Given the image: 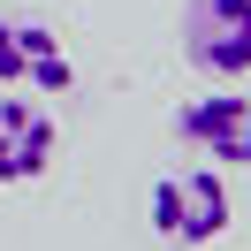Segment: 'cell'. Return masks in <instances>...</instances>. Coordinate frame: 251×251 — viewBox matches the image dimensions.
Instances as JSON below:
<instances>
[{
  "label": "cell",
  "mask_w": 251,
  "mask_h": 251,
  "mask_svg": "<svg viewBox=\"0 0 251 251\" xmlns=\"http://www.w3.org/2000/svg\"><path fill=\"white\" fill-rule=\"evenodd\" d=\"M0 84H23V92L69 99L76 61H69V46H61L38 16H0Z\"/></svg>",
  "instance_id": "cell-3"
},
{
  "label": "cell",
  "mask_w": 251,
  "mask_h": 251,
  "mask_svg": "<svg viewBox=\"0 0 251 251\" xmlns=\"http://www.w3.org/2000/svg\"><path fill=\"white\" fill-rule=\"evenodd\" d=\"M61 152V129L31 99H0V183H38Z\"/></svg>",
  "instance_id": "cell-5"
},
{
  "label": "cell",
  "mask_w": 251,
  "mask_h": 251,
  "mask_svg": "<svg viewBox=\"0 0 251 251\" xmlns=\"http://www.w3.org/2000/svg\"><path fill=\"white\" fill-rule=\"evenodd\" d=\"M183 61L213 84L251 76V0H190L183 8Z\"/></svg>",
  "instance_id": "cell-2"
},
{
  "label": "cell",
  "mask_w": 251,
  "mask_h": 251,
  "mask_svg": "<svg viewBox=\"0 0 251 251\" xmlns=\"http://www.w3.org/2000/svg\"><path fill=\"white\" fill-rule=\"evenodd\" d=\"M228 221H236L228 213V183H221L213 168H175V175L152 183V236L160 244L198 251V244H213Z\"/></svg>",
  "instance_id": "cell-1"
},
{
  "label": "cell",
  "mask_w": 251,
  "mask_h": 251,
  "mask_svg": "<svg viewBox=\"0 0 251 251\" xmlns=\"http://www.w3.org/2000/svg\"><path fill=\"white\" fill-rule=\"evenodd\" d=\"M175 137L198 145V152L221 160V168H251V99H244V92L183 99V107H175Z\"/></svg>",
  "instance_id": "cell-4"
}]
</instances>
